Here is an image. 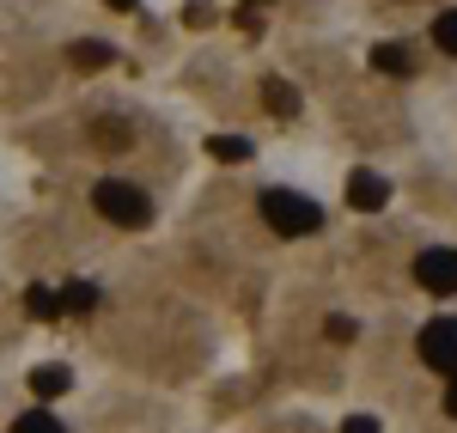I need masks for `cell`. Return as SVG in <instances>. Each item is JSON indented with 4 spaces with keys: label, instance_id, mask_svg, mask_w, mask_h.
<instances>
[{
    "label": "cell",
    "instance_id": "cell-1",
    "mask_svg": "<svg viewBox=\"0 0 457 433\" xmlns=\"http://www.w3.org/2000/svg\"><path fill=\"white\" fill-rule=\"evenodd\" d=\"M262 220L281 232V238H305L323 226V208H317L312 196H299V189H269L262 196Z\"/></svg>",
    "mask_w": 457,
    "mask_h": 433
},
{
    "label": "cell",
    "instance_id": "cell-2",
    "mask_svg": "<svg viewBox=\"0 0 457 433\" xmlns=\"http://www.w3.org/2000/svg\"><path fill=\"white\" fill-rule=\"evenodd\" d=\"M92 202H98V214H104L110 226H129V232H141L146 220H153V202H146V189H135V183L104 178L92 189Z\"/></svg>",
    "mask_w": 457,
    "mask_h": 433
},
{
    "label": "cell",
    "instance_id": "cell-3",
    "mask_svg": "<svg viewBox=\"0 0 457 433\" xmlns=\"http://www.w3.org/2000/svg\"><path fill=\"white\" fill-rule=\"evenodd\" d=\"M421 361L433 366V372H445V379L457 372V318H433V324L421 329Z\"/></svg>",
    "mask_w": 457,
    "mask_h": 433
},
{
    "label": "cell",
    "instance_id": "cell-4",
    "mask_svg": "<svg viewBox=\"0 0 457 433\" xmlns=\"http://www.w3.org/2000/svg\"><path fill=\"white\" fill-rule=\"evenodd\" d=\"M415 281H421L427 293H457V251H452V245L421 251V256H415Z\"/></svg>",
    "mask_w": 457,
    "mask_h": 433
},
{
    "label": "cell",
    "instance_id": "cell-5",
    "mask_svg": "<svg viewBox=\"0 0 457 433\" xmlns=\"http://www.w3.org/2000/svg\"><path fill=\"white\" fill-rule=\"evenodd\" d=\"M390 202V183L378 178V171H353L348 178V208H360V214H378Z\"/></svg>",
    "mask_w": 457,
    "mask_h": 433
},
{
    "label": "cell",
    "instance_id": "cell-6",
    "mask_svg": "<svg viewBox=\"0 0 457 433\" xmlns=\"http://www.w3.org/2000/svg\"><path fill=\"white\" fill-rule=\"evenodd\" d=\"M55 305H62L68 318H86V312L98 305V287H92V281H73V287H62V293H55Z\"/></svg>",
    "mask_w": 457,
    "mask_h": 433
},
{
    "label": "cell",
    "instance_id": "cell-7",
    "mask_svg": "<svg viewBox=\"0 0 457 433\" xmlns=\"http://www.w3.org/2000/svg\"><path fill=\"white\" fill-rule=\"evenodd\" d=\"M372 68L378 73H409L415 55H409V43H378V49H372Z\"/></svg>",
    "mask_w": 457,
    "mask_h": 433
},
{
    "label": "cell",
    "instance_id": "cell-8",
    "mask_svg": "<svg viewBox=\"0 0 457 433\" xmlns=\"http://www.w3.org/2000/svg\"><path fill=\"white\" fill-rule=\"evenodd\" d=\"M68 385H73L68 366H37V372H31V391H37V397H62Z\"/></svg>",
    "mask_w": 457,
    "mask_h": 433
},
{
    "label": "cell",
    "instance_id": "cell-9",
    "mask_svg": "<svg viewBox=\"0 0 457 433\" xmlns=\"http://www.w3.org/2000/svg\"><path fill=\"white\" fill-rule=\"evenodd\" d=\"M110 55H116V49H110V43H92V37H86V43H73V68H86V73L110 68Z\"/></svg>",
    "mask_w": 457,
    "mask_h": 433
},
{
    "label": "cell",
    "instance_id": "cell-10",
    "mask_svg": "<svg viewBox=\"0 0 457 433\" xmlns=\"http://www.w3.org/2000/svg\"><path fill=\"white\" fill-rule=\"evenodd\" d=\"M208 153L220 165H238V159H250V141H238V135H208Z\"/></svg>",
    "mask_w": 457,
    "mask_h": 433
},
{
    "label": "cell",
    "instance_id": "cell-11",
    "mask_svg": "<svg viewBox=\"0 0 457 433\" xmlns=\"http://www.w3.org/2000/svg\"><path fill=\"white\" fill-rule=\"evenodd\" d=\"M262 98H269L275 116H293V110H299V92H293L287 79H269V86H262Z\"/></svg>",
    "mask_w": 457,
    "mask_h": 433
},
{
    "label": "cell",
    "instance_id": "cell-12",
    "mask_svg": "<svg viewBox=\"0 0 457 433\" xmlns=\"http://www.w3.org/2000/svg\"><path fill=\"white\" fill-rule=\"evenodd\" d=\"M12 433H62V421H55L49 409H25V415L12 421Z\"/></svg>",
    "mask_w": 457,
    "mask_h": 433
},
{
    "label": "cell",
    "instance_id": "cell-13",
    "mask_svg": "<svg viewBox=\"0 0 457 433\" xmlns=\"http://www.w3.org/2000/svg\"><path fill=\"white\" fill-rule=\"evenodd\" d=\"M433 43H439L445 55H457V6H452V12H439V19H433Z\"/></svg>",
    "mask_w": 457,
    "mask_h": 433
},
{
    "label": "cell",
    "instance_id": "cell-14",
    "mask_svg": "<svg viewBox=\"0 0 457 433\" xmlns=\"http://www.w3.org/2000/svg\"><path fill=\"white\" fill-rule=\"evenodd\" d=\"M25 299H31V318H62V305H55V293H49V287H31Z\"/></svg>",
    "mask_w": 457,
    "mask_h": 433
},
{
    "label": "cell",
    "instance_id": "cell-15",
    "mask_svg": "<svg viewBox=\"0 0 457 433\" xmlns=\"http://www.w3.org/2000/svg\"><path fill=\"white\" fill-rule=\"evenodd\" d=\"M92 141H98V146H122V141H129V129H122V122H92Z\"/></svg>",
    "mask_w": 457,
    "mask_h": 433
},
{
    "label": "cell",
    "instance_id": "cell-16",
    "mask_svg": "<svg viewBox=\"0 0 457 433\" xmlns=\"http://www.w3.org/2000/svg\"><path fill=\"white\" fill-rule=\"evenodd\" d=\"M323 336H329V342H348V336H353V318H329V324H323Z\"/></svg>",
    "mask_w": 457,
    "mask_h": 433
},
{
    "label": "cell",
    "instance_id": "cell-17",
    "mask_svg": "<svg viewBox=\"0 0 457 433\" xmlns=\"http://www.w3.org/2000/svg\"><path fill=\"white\" fill-rule=\"evenodd\" d=\"M342 433H378V421H372V415H348V428Z\"/></svg>",
    "mask_w": 457,
    "mask_h": 433
},
{
    "label": "cell",
    "instance_id": "cell-18",
    "mask_svg": "<svg viewBox=\"0 0 457 433\" xmlns=\"http://www.w3.org/2000/svg\"><path fill=\"white\" fill-rule=\"evenodd\" d=\"M445 415L457 421V372H452V385H445Z\"/></svg>",
    "mask_w": 457,
    "mask_h": 433
},
{
    "label": "cell",
    "instance_id": "cell-19",
    "mask_svg": "<svg viewBox=\"0 0 457 433\" xmlns=\"http://www.w3.org/2000/svg\"><path fill=\"white\" fill-rule=\"evenodd\" d=\"M110 6H116V12H135V6H141V0H110Z\"/></svg>",
    "mask_w": 457,
    "mask_h": 433
}]
</instances>
